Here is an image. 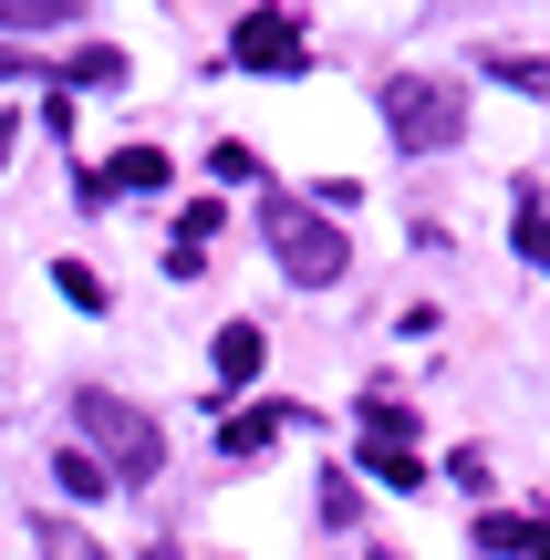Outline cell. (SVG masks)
Segmentation results:
<instances>
[{"mask_svg":"<svg viewBox=\"0 0 550 560\" xmlns=\"http://www.w3.org/2000/svg\"><path fill=\"white\" fill-rule=\"evenodd\" d=\"M291 416H302V405H239V416H229V425H219V457H260V446H270V436H281V425H291Z\"/></svg>","mask_w":550,"mask_h":560,"instance_id":"7","label":"cell"},{"mask_svg":"<svg viewBox=\"0 0 550 560\" xmlns=\"http://www.w3.org/2000/svg\"><path fill=\"white\" fill-rule=\"evenodd\" d=\"M229 62H249V73H302V62H312L302 11H239V21H229Z\"/></svg>","mask_w":550,"mask_h":560,"instance_id":"4","label":"cell"},{"mask_svg":"<svg viewBox=\"0 0 550 560\" xmlns=\"http://www.w3.org/2000/svg\"><path fill=\"white\" fill-rule=\"evenodd\" d=\"M32 550H42V560H115V550L94 540V529H73V520H52V509H42V520H32Z\"/></svg>","mask_w":550,"mask_h":560,"instance_id":"8","label":"cell"},{"mask_svg":"<svg viewBox=\"0 0 550 560\" xmlns=\"http://www.w3.org/2000/svg\"><path fill=\"white\" fill-rule=\"evenodd\" d=\"M73 21H83V0H0V32H73Z\"/></svg>","mask_w":550,"mask_h":560,"instance_id":"9","label":"cell"},{"mask_svg":"<svg viewBox=\"0 0 550 560\" xmlns=\"http://www.w3.org/2000/svg\"><path fill=\"white\" fill-rule=\"evenodd\" d=\"M11 145H21V125H11V115H0V166H11Z\"/></svg>","mask_w":550,"mask_h":560,"instance_id":"20","label":"cell"},{"mask_svg":"<svg viewBox=\"0 0 550 560\" xmlns=\"http://www.w3.org/2000/svg\"><path fill=\"white\" fill-rule=\"evenodd\" d=\"M52 291H62V301H73V312H104V280H94V270H83V260H62V270H52Z\"/></svg>","mask_w":550,"mask_h":560,"instance_id":"17","label":"cell"},{"mask_svg":"<svg viewBox=\"0 0 550 560\" xmlns=\"http://www.w3.org/2000/svg\"><path fill=\"white\" fill-rule=\"evenodd\" d=\"M519 260L550 270V208H540V187H519Z\"/></svg>","mask_w":550,"mask_h":560,"instance_id":"12","label":"cell"},{"mask_svg":"<svg viewBox=\"0 0 550 560\" xmlns=\"http://www.w3.org/2000/svg\"><path fill=\"white\" fill-rule=\"evenodd\" d=\"M52 478H62V499H104V488H115L94 457H83V446H62V457H52Z\"/></svg>","mask_w":550,"mask_h":560,"instance_id":"13","label":"cell"},{"mask_svg":"<svg viewBox=\"0 0 550 560\" xmlns=\"http://www.w3.org/2000/svg\"><path fill=\"white\" fill-rule=\"evenodd\" d=\"M353 520H364V478L332 467V478H323V529H353Z\"/></svg>","mask_w":550,"mask_h":560,"instance_id":"11","label":"cell"},{"mask_svg":"<svg viewBox=\"0 0 550 560\" xmlns=\"http://www.w3.org/2000/svg\"><path fill=\"white\" fill-rule=\"evenodd\" d=\"M478 550H499V560H530V520H510V509H489V520H478Z\"/></svg>","mask_w":550,"mask_h":560,"instance_id":"14","label":"cell"},{"mask_svg":"<svg viewBox=\"0 0 550 560\" xmlns=\"http://www.w3.org/2000/svg\"><path fill=\"white\" fill-rule=\"evenodd\" d=\"M385 136L406 145V156H447V145L468 136V83H447V73H385Z\"/></svg>","mask_w":550,"mask_h":560,"instance_id":"3","label":"cell"},{"mask_svg":"<svg viewBox=\"0 0 550 560\" xmlns=\"http://www.w3.org/2000/svg\"><path fill=\"white\" fill-rule=\"evenodd\" d=\"M73 425H83V457H94L104 478H125V488H145L166 467V436L125 395H104V384H83V395H73Z\"/></svg>","mask_w":550,"mask_h":560,"instance_id":"2","label":"cell"},{"mask_svg":"<svg viewBox=\"0 0 550 560\" xmlns=\"http://www.w3.org/2000/svg\"><path fill=\"white\" fill-rule=\"evenodd\" d=\"M0 83H32V62H21V52H0Z\"/></svg>","mask_w":550,"mask_h":560,"instance_id":"19","label":"cell"},{"mask_svg":"<svg viewBox=\"0 0 550 560\" xmlns=\"http://www.w3.org/2000/svg\"><path fill=\"white\" fill-rule=\"evenodd\" d=\"M364 467L385 488H426V467H416V446H364Z\"/></svg>","mask_w":550,"mask_h":560,"instance_id":"15","label":"cell"},{"mask_svg":"<svg viewBox=\"0 0 550 560\" xmlns=\"http://www.w3.org/2000/svg\"><path fill=\"white\" fill-rule=\"evenodd\" d=\"M156 187H166V156H156V145H125V156H104V177H83V198H156Z\"/></svg>","mask_w":550,"mask_h":560,"instance_id":"5","label":"cell"},{"mask_svg":"<svg viewBox=\"0 0 550 560\" xmlns=\"http://www.w3.org/2000/svg\"><path fill=\"white\" fill-rule=\"evenodd\" d=\"M260 240H270V260H281V280H302V291H332V280L353 270V240L323 219V208H302L291 187L260 198Z\"/></svg>","mask_w":550,"mask_h":560,"instance_id":"1","label":"cell"},{"mask_svg":"<svg viewBox=\"0 0 550 560\" xmlns=\"http://www.w3.org/2000/svg\"><path fill=\"white\" fill-rule=\"evenodd\" d=\"M489 73L519 83V94H550V62H530V52H489Z\"/></svg>","mask_w":550,"mask_h":560,"instance_id":"16","label":"cell"},{"mask_svg":"<svg viewBox=\"0 0 550 560\" xmlns=\"http://www.w3.org/2000/svg\"><path fill=\"white\" fill-rule=\"evenodd\" d=\"M260 353H270V342H260V322H229V332L208 342V374H219V395H239V384L260 374Z\"/></svg>","mask_w":550,"mask_h":560,"instance_id":"6","label":"cell"},{"mask_svg":"<svg viewBox=\"0 0 550 560\" xmlns=\"http://www.w3.org/2000/svg\"><path fill=\"white\" fill-rule=\"evenodd\" d=\"M52 83H73V94H115V83H125V52H115V42H94V52H73Z\"/></svg>","mask_w":550,"mask_h":560,"instance_id":"10","label":"cell"},{"mask_svg":"<svg viewBox=\"0 0 550 560\" xmlns=\"http://www.w3.org/2000/svg\"><path fill=\"white\" fill-rule=\"evenodd\" d=\"M385 560H395V550H385Z\"/></svg>","mask_w":550,"mask_h":560,"instance_id":"21","label":"cell"},{"mask_svg":"<svg viewBox=\"0 0 550 560\" xmlns=\"http://www.w3.org/2000/svg\"><path fill=\"white\" fill-rule=\"evenodd\" d=\"M208 166H219V187H249V177H260V156H249L239 136H229V145H208Z\"/></svg>","mask_w":550,"mask_h":560,"instance_id":"18","label":"cell"}]
</instances>
